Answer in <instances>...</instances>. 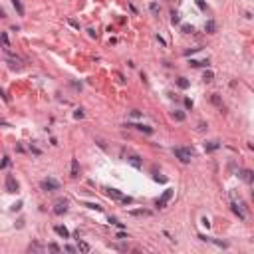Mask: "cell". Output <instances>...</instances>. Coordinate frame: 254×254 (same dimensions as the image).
<instances>
[{"instance_id": "cell-1", "label": "cell", "mask_w": 254, "mask_h": 254, "mask_svg": "<svg viewBox=\"0 0 254 254\" xmlns=\"http://www.w3.org/2000/svg\"><path fill=\"white\" fill-rule=\"evenodd\" d=\"M173 153H175V157H177L181 163H191V159L195 157V153H193L191 147H175Z\"/></svg>"}, {"instance_id": "cell-2", "label": "cell", "mask_w": 254, "mask_h": 254, "mask_svg": "<svg viewBox=\"0 0 254 254\" xmlns=\"http://www.w3.org/2000/svg\"><path fill=\"white\" fill-rule=\"evenodd\" d=\"M171 197H173V189H167V191H163V195L157 199V209H165V206H167V202L171 201Z\"/></svg>"}, {"instance_id": "cell-3", "label": "cell", "mask_w": 254, "mask_h": 254, "mask_svg": "<svg viewBox=\"0 0 254 254\" xmlns=\"http://www.w3.org/2000/svg\"><path fill=\"white\" fill-rule=\"evenodd\" d=\"M40 187H42L44 191H58V189H60V183H58L56 179H44V181L40 183Z\"/></svg>"}, {"instance_id": "cell-4", "label": "cell", "mask_w": 254, "mask_h": 254, "mask_svg": "<svg viewBox=\"0 0 254 254\" xmlns=\"http://www.w3.org/2000/svg\"><path fill=\"white\" fill-rule=\"evenodd\" d=\"M4 185H6V191H8V193H18V189H20L18 181H16L12 175H6V183H4Z\"/></svg>"}, {"instance_id": "cell-5", "label": "cell", "mask_w": 254, "mask_h": 254, "mask_svg": "<svg viewBox=\"0 0 254 254\" xmlns=\"http://www.w3.org/2000/svg\"><path fill=\"white\" fill-rule=\"evenodd\" d=\"M103 191H105V195H107L109 199H113V201H121V199L125 197L121 191H117V189H111V187H105Z\"/></svg>"}, {"instance_id": "cell-6", "label": "cell", "mask_w": 254, "mask_h": 254, "mask_svg": "<svg viewBox=\"0 0 254 254\" xmlns=\"http://www.w3.org/2000/svg\"><path fill=\"white\" fill-rule=\"evenodd\" d=\"M67 212V201L64 199V201H58L56 206H54V215H66Z\"/></svg>"}, {"instance_id": "cell-7", "label": "cell", "mask_w": 254, "mask_h": 254, "mask_svg": "<svg viewBox=\"0 0 254 254\" xmlns=\"http://www.w3.org/2000/svg\"><path fill=\"white\" fill-rule=\"evenodd\" d=\"M129 215L131 216H151V211H147V209H131Z\"/></svg>"}, {"instance_id": "cell-8", "label": "cell", "mask_w": 254, "mask_h": 254, "mask_svg": "<svg viewBox=\"0 0 254 254\" xmlns=\"http://www.w3.org/2000/svg\"><path fill=\"white\" fill-rule=\"evenodd\" d=\"M54 230H56V234H60L62 238H70V230H67L66 226H62V224H56V226H54Z\"/></svg>"}, {"instance_id": "cell-9", "label": "cell", "mask_w": 254, "mask_h": 254, "mask_svg": "<svg viewBox=\"0 0 254 254\" xmlns=\"http://www.w3.org/2000/svg\"><path fill=\"white\" fill-rule=\"evenodd\" d=\"M238 177L242 179V181H246V183H252V181H254V175H252V171H248V169H244V171H240V173H238Z\"/></svg>"}, {"instance_id": "cell-10", "label": "cell", "mask_w": 254, "mask_h": 254, "mask_svg": "<svg viewBox=\"0 0 254 254\" xmlns=\"http://www.w3.org/2000/svg\"><path fill=\"white\" fill-rule=\"evenodd\" d=\"M218 147H221L218 141H206V143H205V151H206V153H212V151H216Z\"/></svg>"}, {"instance_id": "cell-11", "label": "cell", "mask_w": 254, "mask_h": 254, "mask_svg": "<svg viewBox=\"0 0 254 254\" xmlns=\"http://www.w3.org/2000/svg\"><path fill=\"white\" fill-rule=\"evenodd\" d=\"M8 67L12 70V72H20L24 66H22V62H20V60H8Z\"/></svg>"}, {"instance_id": "cell-12", "label": "cell", "mask_w": 254, "mask_h": 254, "mask_svg": "<svg viewBox=\"0 0 254 254\" xmlns=\"http://www.w3.org/2000/svg\"><path fill=\"white\" fill-rule=\"evenodd\" d=\"M127 161H129V163L133 165L135 169H141V165H143V161H141V157H139V155H131V157L127 159Z\"/></svg>"}, {"instance_id": "cell-13", "label": "cell", "mask_w": 254, "mask_h": 254, "mask_svg": "<svg viewBox=\"0 0 254 254\" xmlns=\"http://www.w3.org/2000/svg\"><path fill=\"white\" fill-rule=\"evenodd\" d=\"M205 32L206 34H215L216 32V22L215 20H209V22L205 24Z\"/></svg>"}, {"instance_id": "cell-14", "label": "cell", "mask_w": 254, "mask_h": 254, "mask_svg": "<svg viewBox=\"0 0 254 254\" xmlns=\"http://www.w3.org/2000/svg\"><path fill=\"white\" fill-rule=\"evenodd\" d=\"M232 211H234L236 215H238L240 218H242V221H244V218H246V212L242 211V209H240V205H238V202H232Z\"/></svg>"}, {"instance_id": "cell-15", "label": "cell", "mask_w": 254, "mask_h": 254, "mask_svg": "<svg viewBox=\"0 0 254 254\" xmlns=\"http://www.w3.org/2000/svg\"><path fill=\"white\" fill-rule=\"evenodd\" d=\"M72 177H80V163H77V159H72Z\"/></svg>"}, {"instance_id": "cell-16", "label": "cell", "mask_w": 254, "mask_h": 254, "mask_svg": "<svg viewBox=\"0 0 254 254\" xmlns=\"http://www.w3.org/2000/svg\"><path fill=\"white\" fill-rule=\"evenodd\" d=\"M129 127H135V129L143 131V133H147V135L153 133V127H149V125H129Z\"/></svg>"}, {"instance_id": "cell-17", "label": "cell", "mask_w": 254, "mask_h": 254, "mask_svg": "<svg viewBox=\"0 0 254 254\" xmlns=\"http://www.w3.org/2000/svg\"><path fill=\"white\" fill-rule=\"evenodd\" d=\"M83 206H87V209H91V211H97V212L103 211V206L97 205V202H83Z\"/></svg>"}, {"instance_id": "cell-18", "label": "cell", "mask_w": 254, "mask_h": 254, "mask_svg": "<svg viewBox=\"0 0 254 254\" xmlns=\"http://www.w3.org/2000/svg\"><path fill=\"white\" fill-rule=\"evenodd\" d=\"M77 250H82V252H89L91 246L87 244V242H83V240H77Z\"/></svg>"}, {"instance_id": "cell-19", "label": "cell", "mask_w": 254, "mask_h": 254, "mask_svg": "<svg viewBox=\"0 0 254 254\" xmlns=\"http://www.w3.org/2000/svg\"><path fill=\"white\" fill-rule=\"evenodd\" d=\"M0 44L4 46V50L10 46V42H8V34H6V32H0Z\"/></svg>"}, {"instance_id": "cell-20", "label": "cell", "mask_w": 254, "mask_h": 254, "mask_svg": "<svg viewBox=\"0 0 254 254\" xmlns=\"http://www.w3.org/2000/svg\"><path fill=\"white\" fill-rule=\"evenodd\" d=\"M12 4H14V8H16V12H18L20 16L24 14V6H22V2L20 0H12Z\"/></svg>"}, {"instance_id": "cell-21", "label": "cell", "mask_w": 254, "mask_h": 254, "mask_svg": "<svg viewBox=\"0 0 254 254\" xmlns=\"http://www.w3.org/2000/svg\"><path fill=\"white\" fill-rule=\"evenodd\" d=\"M177 86L181 87V89H187L191 83H189V80H185V77H179V80H177Z\"/></svg>"}, {"instance_id": "cell-22", "label": "cell", "mask_w": 254, "mask_h": 254, "mask_svg": "<svg viewBox=\"0 0 254 254\" xmlns=\"http://www.w3.org/2000/svg\"><path fill=\"white\" fill-rule=\"evenodd\" d=\"M185 117H187V115L183 113V111H173V119L175 121H185Z\"/></svg>"}, {"instance_id": "cell-23", "label": "cell", "mask_w": 254, "mask_h": 254, "mask_svg": "<svg viewBox=\"0 0 254 254\" xmlns=\"http://www.w3.org/2000/svg\"><path fill=\"white\" fill-rule=\"evenodd\" d=\"M171 24L175 26V24H181V16H179V12H173L171 14Z\"/></svg>"}, {"instance_id": "cell-24", "label": "cell", "mask_w": 254, "mask_h": 254, "mask_svg": "<svg viewBox=\"0 0 254 254\" xmlns=\"http://www.w3.org/2000/svg\"><path fill=\"white\" fill-rule=\"evenodd\" d=\"M181 32H183V34H191V32H195V28H193L191 24H183V26H181Z\"/></svg>"}, {"instance_id": "cell-25", "label": "cell", "mask_w": 254, "mask_h": 254, "mask_svg": "<svg viewBox=\"0 0 254 254\" xmlns=\"http://www.w3.org/2000/svg\"><path fill=\"white\" fill-rule=\"evenodd\" d=\"M109 222H111V224H115V226H119V228H125L123 222H119L117 218H113V216H109Z\"/></svg>"}, {"instance_id": "cell-26", "label": "cell", "mask_w": 254, "mask_h": 254, "mask_svg": "<svg viewBox=\"0 0 254 254\" xmlns=\"http://www.w3.org/2000/svg\"><path fill=\"white\" fill-rule=\"evenodd\" d=\"M149 10H151L153 14H159V4H157V2H151V6H149Z\"/></svg>"}, {"instance_id": "cell-27", "label": "cell", "mask_w": 254, "mask_h": 254, "mask_svg": "<svg viewBox=\"0 0 254 254\" xmlns=\"http://www.w3.org/2000/svg\"><path fill=\"white\" fill-rule=\"evenodd\" d=\"M212 77H215V74H212V72H205L202 80H205V82H212Z\"/></svg>"}, {"instance_id": "cell-28", "label": "cell", "mask_w": 254, "mask_h": 254, "mask_svg": "<svg viewBox=\"0 0 254 254\" xmlns=\"http://www.w3.org/2000/svg\"><path fill=\"white\" fill-rule=\"evenodd\" d=\"M211 99H212V103H215V105H222V103H221V97H218V93H212Z\"/></svg>"}, {"instance_id": "cell-29", "label": "cell", "mask_w": 254, "mask_h": 254, "mask_svg": "<svg viewBox=\"0 0 254 254\" xmlns=\"http://www.w3.org/2000/svg\"><path fill=\"white\" fill-rule=\"evenodd\" d=\"M119 202H123V205H133V199H131V197H123Z\"/></svg>"}, {"instance_id": "cell-30", "label": "cell", "mask_w": 254, "mask_h": 254, "mask_svg": "<svg viewBox=\"0 0 254 254\" xmlns=\"http://www.w3.org/2000/svg\"><path fill=\"white\" fill-rule=\"evenodd\" d=\"M48 250H52V252H60V246L52 242V244H48Z\"/></svg>"}, {"instance_id": "cell-31", "label": "cell", "mask_w": 254, "mask_h": 254, "mask_svg": "<svg viewBox=\"0 0 254 254\" xmlns=\"http://www.w3.org/2000/svg\"><path fill=\"white\" fill-rule=\"evenodd\" d=\"M83 115H86V113H83L82 109H77L76 113H74V117H76V119H83Z\"/></svg>"}, {"instance_id": "cell-32", "label": "cell", "mask_w": 254, "mask_h": 254, "mask_svg": "<svg viewBox=\"0 0 254 254\" xmlns=\"http://www.w3.org/2000/svg\"><path fill=\"white\" fill-rule=\"evenodd\" d=\"M10 163V159L8 157H4V159H2V161H0V169H4L6 167V165H8Z\"/></svg>"}, {"instance_id": "cell-33", "label": "cell", "mask_w": 254, "mask_h": 254, "mask_svg": "<svg viewBox=\"0 0 254 254\" xmlns=\"http://www.w3.org/2000/svg\"><path fill=\"white\" fill-rule=\"evenodd\" d=\"M197 6L201 10H206V4H205V0H197Z\"/></svg>"}, {"instance_id": "cell-34", "label": "cell", "mask_w": 254, "mask_h": 254, "mask_svg": "<svg viewBox=\"0 0 254 254\" xmlns=\"http://www.w3.org/2000/svg\"><path fill=\"white\" fill-rule=\"evenodd\" d=\"M64 250H66V252H76V246H70V244H67V246H64Z\"/></svg>"}, {"instance_id": "cell-35", "label": "cell", "mask_w": 254, "mask_h": 254, "mask_svg": "<svg viewBox=\"0 0 254 254\" xmlns=\"http://www.w3.org/2000/svg\"><path fill=\"white\" fill-rule=\"evenodd\" d=\"M0 97H2V99H4V101H10V99H8V96H6V93H4V89H2V87H0Z\"/></svg>"}, {"instance_id": "cell-36", "label": "cell", "mask_w": 254, "mask_h": 254, "mask_svg": "<svg viewBox=\"0 0 254 254\" xmlns=\"http://www.w3.org/2000/svg\"><path fill=\"white\" fill-rule=\"evenodd\" d=\"M131 117H141V111H137V109H133V111H131Z\"/></svg>"}, {"instance_id": "cell-37", "label": "cell", "mask_w": 254, "mask_h": 254, "mask_svg": "<svg viewBox=\"0 0 254 254\" xmlns=\"http://www.w3.org/2000/svg\"><path fill=\"white\" fill-rule=\"evenodd\" d=\"M155 181H157V183H167V179H165V177H159V175H157V177H155Z\"/></svg>"}, {"instance_id": "cell-38", "label": "cell", "mask_w": 254, "mask_h": 254, "mask_svg": "<svg viewBox=\"0 0 254 254\" xmlns=\"http://www.w3.org/2000/svg\"><path fill=\"white\" fill-rule=\"evenodd\" d=\"M67 22H70V26H74V28H80V24H77L76 20H67Z\"/></svg>"}, {"instance_id": "cell-39", "label": "cell", "mask_w": 254, "mask_h": 254, "mask_svg": "<svg viewBox=\"0 0 254 254\" xmlns=\"http://www.w3.org/2000/svg\"><path fill=\"white\" fill-rule=\"evenodd\" d=\"M20 206H22V202H16V205H12V211H20Z\"/></svg>"}, {"instance_id": "cell-40", "label": "cell", "mask_w": 254, "mask_h": 254, "mask_svg": "<svg viewBox=\"0 0 254 254\" xmlns=\"http://www.w3.org/2000/svg\"><path fill=\"white\" fill-rule=\"evenodd\" d=\"M185 105H187V107H193V101L189 99V97H185Z\"/></svg>"}, {"instance_id": "cell-41", "label": "cell", "mask_w": 254, "mask_h": 254, "mask_svg": "<svg viewBox=\"0 0 254 254\" xmlns=\"http://www.w3.org/2000/svg\"><path fill=\"white\" fill-rule=\"evenodd\" d=\"M115 238H121V240H123V238H127V234H125V232H119V234L115 236Z\"/></svg>"}, {"instance_id": "cell-42", "label": "cell", "mask_w": 254, "mask_h": 254, "mask_svg": "<svg viewBox=\"0 0 254 254\" xmlns=\"http://www.w3.org/2000/svg\"><path fill=\"white\" fill-rule=\"evenodd\" d=\"M0 18H6V12H4L2 8H0Z\"/></svg>"}, {"instance_id": "cell-43", "label": "cell", "mask_w": 254, "mask_h": 254, "mask_svg": "<svg viewBox=\"0 0 254 254\" xmlns=\"http://www.w3.org/2000/svg\"><path fill=\"white\" fill-rule=\"evenodd\" d=\"M0 125H4V127H8V123H6V121L2 119V117H0Z\"/></svg>"}]
</instances>
